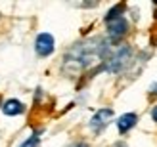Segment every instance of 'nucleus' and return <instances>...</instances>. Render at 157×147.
<instances>
[{
  "mask_svg": "<svg viewBox=\"0 0 157 147\" xmlns=\"http://www.w3.org/2000/svg\"><path fill=\"white\" fill-rule=\"evenodd\" d=\"M109 53H111V48H109V42L104 38H90V40L78 42L65 53L63 71L71 75L86 71V69L98 65L101 61L105 63Z\"/></svg>",
  "mask_w": 157,
  "mask_h": 147,
  "instance_id": "f257e3e1",
  "label": "nucleus"
},
{
  "mask_svg": "<svg viewBox=\"0 0 157 147\" xmlns=\"http://www.w3.org/2000/svg\"><path fill=\"white\" fill-rule=\"evenodd\" d=\"M130 59H132V48L127 44H123L119 46L115 52L109 53V57L105 59V63L101 65L100 69L101 71H107V73H121L124 67H127L130 63Z\"/></svg>",
  "mask_w": 157,
  "mask_h": 147,
  "instance_id": "f03ea898",
  "label": "nucleus"
},
{
  "mask_svg": "<svg viewBox=\"0 0 157 147\" xmlns=\"http://www.w3.org/2000/svg\"><path fill=\"white\" fill-rule=\"evenodd\" d=\"M107 25V36H109V42H119L121 38L128 33V21L124 15L121 17H115L111 21H105Z\"/></svg>",
  "mask_w": 157,
  "mask_h": 147,
  "instance_id": "7ed1b4c3",
  "label": "nucleus"
},
{
  "mask_svg": "<svg viewBox=\"0 0 157 147\" xmlns=\"http://www.w3.org/2000/svg\"><path fill=\"white\" fill-rule=\"evenodd\" d=\"M56 50V40L50 33H40L35 40V52L38 57H48Z\"/></svg>",
  "mask_w": 157,
  "mask_h": 147,
  "instance_id": "20e7f679",
  "label": "nucleus"
},
{
  "mask_svg": "<svg viewBox=\"0 0 157 147\" xmlns=\"http://www.w3.org/2000/svg\"><path fill=\"white\" fill-rule=\"evenodd\" d=\"M113 117V109H100L94 117L90 119V130L92 132L100 134L101 130H104L107 126V120Z\"/></svg>",
  "mask_w": 157,
  "mask_h": 147,
  "instance_id": "39448f33",
  "label": "nucleus"
},
{
  "mask_svg": "<svg viewBox=\"0 0 157 147\" xmlns=\"http://www.w3.org/2000/svg\"><path fill=\"white\" fill-rule=\"evenodd\" d=\"M138 122V115L136 113H124L119 117V120H117V130H119L121 134H127L130 128H134Z\"/></svg>",
  "mask_w": 157,
  "mask_h": 147,
  "instance_id": "423d86ee",
  "label": "nucleus"
},
{
  "mask_svg": "<svg viewBox=\"0 0 157 147\" xmlns=\"http://www.w3.org/2000/svg\"><path fill=\"white\" fill-rule=\"evenodd\" d=\"M25 111V105H23L19 99H8V101L2 103V113L6 117H17Z\"/></svg>",
  "mask_w": 157,
  "mask_h": 147,
  "instance_id": "0eeeda50",
  "label": "nucleus"
},
{
  "mask_svg": "<svg viewBox=\"0 0 157 147\" xmlns=\"http://www.w3.org/2000/svg\"><path fill=\"white\" fill-rule=\"evenodd\" d=\"M124 8H127V4H117V6H113L111 10L107 12V15L104 17V21H111V19H115V17H121L123 12H124Z\"/></svg>",
  "mask_w": 157,
  "mask_h": 147,
  "instance_id": "6e6552de",
  "label": "nucleus"
},
{
  "mask_svg": "<svg viewBox=\"0 0 157 147\" xmlns=\"http://www.w3.org/2000/svg\"><path fill=\"white\" fill-rule=\"evenodd\" d=\"M38 141H40V130H35V132L31 134L29 140L23 141V145H21V147H36V145H38Z\"/></svg>",
  "mask_w": 157,
  "mask_h": 147,
  "instance_id": "1a4fd4ad",
  "label": "nucleus"
},
{
  "mask_svg": "<svg viewBox=\"0 0 157 147\" xmlns=\"http://www.w3.org/2000/svg\"><path fill=\"white\" fill-rule=\"evenodd\" d=\"M150 94L151 96H157V82H153L151 86H150Z\"/></svg>",
  "mask_w": 157,
  "mask_h": 147,
  "instance_id": "9d476101",
  "label": "nucleus"
},
{
  "mask_svg": "<svg viewBox=\"0 0 157 147\" xmlns=\"http://www.w3.org/2000/svg\"><path fill=\"white\" fill-rule=\"evenodd\" d=\"M151 119H153V120L157 122V105H155L153 109H151Z\"/></svg>",
  "mask_w": 157,
  "mask_h": 147,
  "instance_id": "9b49d317",
  "label": "nucleus"
},
{
  "mask_svg": "<svg viewBox=\"0 0 157 147\" xmlns=\"http://www.w3.org/2000/svg\"><path fill=\"white\" fill-rule=\"evenodd\" d=\"M77 147H88V143H78Z\"/></svg>",
  "mask_w": 157,
  "mask_h": 147,
  "instance_id": "f8f14e48",
  "label": "nucleus"
}]
</instances>
